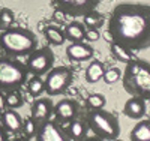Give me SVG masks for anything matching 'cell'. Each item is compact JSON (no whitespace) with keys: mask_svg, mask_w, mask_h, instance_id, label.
Returning a JSON list of instances; mask_svg holds the SVG:
<instances>
[{"mask_svg":"<svg viewBox=\"0 0 150 141\" xmlns=\"http://www.w3.org/2000/svg\"><path fill=\"white\" fill-rule=\"evenodd\" d=\"M104 72H105V66L101 60H93L89 66L86 69V81L90 83V84H96L98 81L102 80L104 77Z\"/></svg>","mask_w":150,"mask_h":141,"instance_id":"obj_18","label":"cell"},{"mask_svg":"<svg viewBox=\"0 0 150 141\" xmlns=\"http://www.w3.org/2000/svg\"><path fill=\"white\" fill-rule=\"evenodd\" d=\"M54 53L50 47H38L27 56L26 66L30 72V75L35 77H44L50 69L54 66Z\"/></svg>","mask_w":150,"mask_h":141,"instance_id":"obj_7","label":"cell"},{"mask_svg":"<svg viewBox=\"0 0 150 141\" xmlns=\"http://www.w3.org/2000/svg\"><path fill=\"white\" fill-rule=\"evenodd\" d=\"M15 21V14L14 11H11L8 8H3L0 11V29H8L11 27V24Z\"/></svg>","mask_w":150,"mask_h":141,"instance_id":"obj_25","label":"cell"},{"mask_svg":"<svg viewBox=\"0 0 150 141\" xmlns=\"http://www.w3.org/2000/svg\"><path fill=\"white\" fill-rule=\"evenodd\" d=\"M27 92L32 98H39L44 93V80H42V77H35L33 75V78L29 81Z\"/></svg>","mask_w":150,"mask_h":141,"instance_id":"obj_23","label":"cell"},{"mask_svg":"<svg viewBox=\"0 0 150 141\" xmlns=\"http://www.w3.org/2000/svg\"><path fill=\"white\" fill-rule=\"evenodd\" d=\"M9 140V132L5 128H0V141H8Z\"/></svg>","mask_w":150,"mask_h":141,"instance_id":"obj_30","label":"cell"},{"mask_svg":"<svg viewBox=\"0 0 150 141\" xmlns=\"http://www.w3.org/2000/svg\"><path fill=\"white\" fill-rule=\"evenodd\" d=\"M65 53L71 62H89L93 59L95 50L90 44L86 42H71Z\"/></svg>","mask_w":150,"mask_h":141,"instance_id":"obj_11","label":"cell"},{"mask_svg":"<svg viewBox=\"0 0 150 141\" xmlns=\"http://www.w3.org/2000/svg\"><path fill=\"white\" fill-rule=\"evenodd\" d=\"M5 96H6V104H8V108H20L24 105V98L23 95L17 90H9V92H5Z\"/></svg>","mask_w":150,"mask_h":141,"instance_id":"obj_22","label":"cell"},{"mask_svg":"<svg viewBox=\"0 0 150 141\" xmlns=\"http://www.w3.org/2000/svg\"><path fill=\"white\" fill-rule=\"evenodd\" d=\"M57 8L69 17H83L95 11L101 0H54Z\"/></svg>","mask_w":150,"mask_h":141,"instance_id":"obj_8","label":"cell"},{"mask_svg":"<svg viewBox=\"0 0 150 141\" xmlns=\"http://www.w3.org/2000/svg\"><path fill=\"white\" fill-rule=\"evenodd\" d=\"M108 35L112 42L131 51L150 47V5L122 2L108 20Z\"/></svg>","mask_w":150,"mask_h":141,"instance_id":"obj_1","label":"cell"},{"mask_svg":"<svg viewBox=\"0 0 150 141\" xmlns=\"http://www.w3.org/2000/svg\"><path fill=\"white\" fill-rule=\"evenodd\" d=\"M110 50H111V56L114 57L117 62L125 63V65H126L128 62H131V60L135 57V56H134V53H132L131 50L125 48V47H122L120 44H117V42H112V41H111Z\"/></svg>","mask_w":150,"mask_h":141,"instance_id":"obj_20","label":"cell"},{"mask_svg":"<svg viewBox=\"0 0 150 141\" xmlns=\"http://www.w3.org/2000/svg\"><path fill=\"white\" fill-rule=\"evenodd\" d=\"M83 23L87 29H101L104 26V17L95 9V11H90L89 14L83 15Z\"/></svg>","mask_w":150,"mask_h":141,"instance_id":"obj_21","label":"cell"},{"mask_svg":"<svg viewBox=\"0 0 150 141\" xmlns=\"http://www.w3.org/2000/svg\"><path fill=\"white\" fill-rule=\"evenodd\" d=\"M38 126H39V123H38L36 120H33L32 117H29V119H26L23 122V129L21 131L24 132V135H26L27 138H33L36 135Z\"/></svg>","mask_w":150,"mask_h":141,"instance_id":"obj_26","label":"cell"},{"mask_svg":"<svg viewBox=\"0 0 150 141\" xmlns=\"http://www.w3.org/2000/svg\"><path fill=\"white\" fill-rule=\"evenodd\" d=\"M65 36H66V41L71 42H83L84 38H86V32L87 27L84 26L83 21H71L69 24L65 26Z\"/></svg>","mask_w":150,"mask_h":141,"instance_id":"obj_16","label":"cell"},{"mask_svg":"<svg viewBox=\"0 0 150 141\" xmlns=\"http://www.w3.org/2000/svg\"><path fill=\"white\" fill-rule=\"evenodd\" d=\"M87 131H89V126H87L86 119H80V117H75L74 120H71L68 123V131L66 135L69 140L74 141H81L87 137Z\"/></svg>","mask_w":150,"mask_h":141,"instance_id":"obj_15","label":"cell"},{"mask_svg":"<svg viewBox=\"0 0 150 141\" xmlns=\"http://www.w3.org/2000/svg\"><path fill=\"white\" fill-rule=\"evenodd\" d=\"M53 101L50 98H39L36 99L33 104H32V108H30V113H32V119L36 120L38 123H41L47 119H51L53 116Z\"/></svg>","mask_w":150,"mask_h":141,"instance_id":"obj_12","label":"cell"},{"mask_svg":"<svg viewBox=\"0 0 150 141\" xmlns=\"http://www.w3.org/2000/svg\"><path fill=\"white\" fill-rule=\"evenodd\" d=\"M8 108V104H6V96H5V92L0 90V113L5 111Z\"/></svg>","mask_w":150,"mask_h":141,"instance_id":"obj_29","label":"cell"},{"mask_svg":"<svg viewBox=\"0 0 150 141\" xmlns=\"http://www.w3.org/2000/svg\"><path fill=\"white\" fill-rule=\"evenodd\" d=\"M122 86L129 96L150 101V63L134 57L122 74Z\"/></svg>","mask_w":150,"mask_h":141,"instance_id":"obj_2","label":"cell"},{"mask_svg":"<svg viewBox=\"0 0 150 141\" xmlns=\"http://www.w3.org/2000/svg\"><path fill=\"white\" fill-rule=\"evenodd\" d=\"M99 39H101V33H99V29H87L84 41H87V42H98Z\"/></svg>","mask_w":150,"mask_h":141,"instance_id":"obj_28","label":"cell"},{"mask_svg":"<svg viewBox=\"0 0 150 141\" xmlns=\"http://www.w3.org/2000/svg\"><path fill=\"white\" fill-rule=\"evenodd\" d=\"M146 111H147L146 101L143 98H138V96H131L123 105V114L128 119H132V120L143 119L146 116Z\"/></svg>","mask_w":150,"mask_h":141,"instance_id":"obj_13","label":"cell"},{"mask_svg":"<svg viewBox=\"0 0 150 141\" xmlns=\"http://www.w3.org/2000/svg\"><path fill=\"white\" fill-rule=\"evenodd\" d=\"M74 81V72L69 66H53L44 80V92L48 96L65 93Z\"/></svg>","mask_w":150,"mask_h":141,"instance_id":"obj_6","label":"cell"},{"mask_svg":"<svg viewBox=\"0 0 150 141\" xmlns=\"http://www.w3.org/2000/svg\"><path fill=\"white\" fill-rule=\"evenodd\" d=\"M44 35L47 38V41L51 45L60 47V45H63L65 41H66V36H65L63 29H60L59 26H54V24L47 26V27L44 29Z\"/></svg>","mask_w":150,"mask_h":141,"instance_id":"obj_19","label":"cell"},{"mask_svg":"<svg viewBox=\"0 0 150 141\" xmlns=\"http://www.w3.org/2000/svg\"><path fill=\"white\" fill-rule=\"evenodd\" d=\"M122 78V72L119 68H110L104 72V77H102V80L107 83V84H114L117 83L119 80Z\"/></svg>","mask_w":150,"mask_h":141,"instance_id":"obj_27","label":"cell"},{"mask_svg":"<svg viewBox=\"0 0 150 141\" xmlns=\"http://www.w3.org/2000/svg\"><path fill=\"white\" fill-rule=\"evenodd\" d=\"M38 48V38L24 27H8L0 32V50L9 57L29 56Z\"/></svg>","mask_w":150,"mask_h":141,"instance_id":"obj_3","label":"cell"},{"mask_svg":"<svg viewBox=\"0 0 150 141\" xmlns=\"http://www.w3.org/2000/svg\"><path fill=\"white\" fill-rule=\"evenodd\" d=\"M29 69L26 63H21L9 56H0V90H17L26 84L29 78Z\"/></svg>","mask_w":150,"mask_h":141,"instance_id":"obj_5","label":"cell"},{"mask_svg":"<svg viewBox=\"0 0 150 141\" xmlns=\"http://www.w3.org/2000/svg\"><path fill=\"white\" fill-rule=\"evenodd\" d=\"M23 119L14 108H6L2 111V125L8 132H20L23 129Z\"/></svg>","mask_w":150,"mask_h":141,"instance_id":"obj_14","label":"cell"},{"mask_svg":"<svg viewBox=\"0 0 150 141\" xmlns=\"http://www.w3.org/2000/svg\"><path fill=\"white\" fill-rule=\"evenodd\" d=\"M86 104L89 107V110H99V108H104L107 105V98L101 93H92L87 96Z\"/></svg>","mask_w":150,"mask_h":141,"instance_id":"obj_24","label":"cell"},{"mask_svg":"<svg viewBox=\"0 0 150 141\" xmlns=\"http://www.w3.org/2000/svg\"><path fill=\"white\" fill-rule=\"evenodd\" d=\"M131 141H150V119H140L129 134Z\"/></svg>","mask_w":150,"mask_h":141,"instance_id":"obj_17","label":"cell"},{"mask_svg":"<svg viewBox=\"0 0 150 141\" xmlns=\"http://www.w3.org/2000/svg\"><path fill=\"white\" fill-rule=\"evenodd\" d=\"M80 110L81 107L75 99H62L53 107V116L59 123L68 125L71 120L80 116Z\"/></svg>","mask_w":150,"mask_h":141,"instance_id":"obj_9","label":"cell"},{"mask_svg":"<svg viewBox=\"0 0 150 141\" xmlns=\"http://www.w3.org/2000/svg\"><path fill=\"white\" fill-rule=\"evenodd\" d=\"M86 122L89 129L101 140L114 141L120 137V122L116 114L104 108L89 110L86 114Z\"/></svg>","mask_w":150,"mask_h":141,"instance_id":"obj_4","label":"cell"},{"mask_svg":"<svg viewBox=\"0 0 150 141\" xmlns=\"http://www.w3.org/2000/svg\"><path fill=\"white\" fill-rule=\"evenodd\" d=\"M35 138L38 141H68V135L60 128L59 122L54 119H47L39 123Z\"/></svg>","mask_w":150,"mask_h":141,"instance_id":"obj_10","label":"cell"}]
</instances>
